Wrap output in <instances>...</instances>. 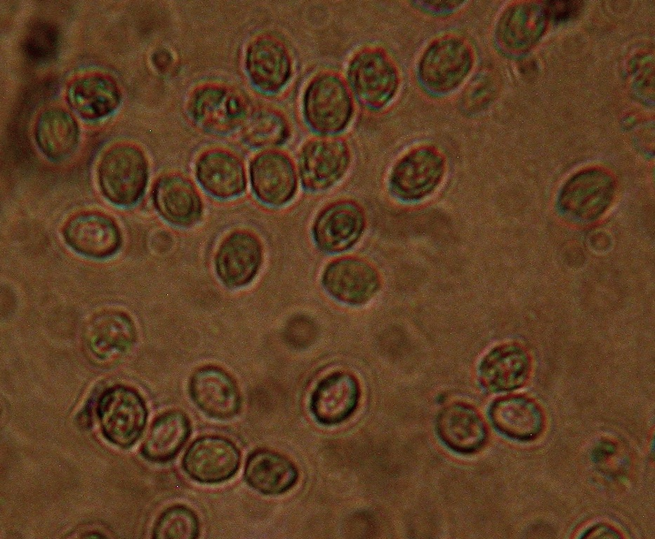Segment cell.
I'll return each instance as SVG.
<instances>
[{"mask_svg": "<svg viewBox=\"0 0 655 539\" xmlns=\"http://www.w3.org/2000/svg\"><path fill=\"white\" fill-rule=\"evenodd\" d=\"M240 463V451L232 440L207 434L190 444L183 456L182 468L193 481L212 485L232 479Z\"/></svg>", "mask_w": 655, "mask_h": 539, "instance_id": "cell-6", "label": "cell"}, {"mask_svg": "<svg viewBox=\"0 0 655 539\" xmlns=\"http://www.w3.org/2000/svg\"><path fill=\"white\" fill-rule=\"evenodd\" d=\"M191 432V421L185 413L178 409L166 411L151 424L141 446V454L152 463L169 462L183 448Z\"/></svg>", "mask_w": 655, "mask_h": 539, "instance_id": "cell-25", "label": "cell"}, {"mask_svg": "<svg viewBox=\"0 0 655 539\" xmlns=\"http://www.w3.org/2000/svg\"><path fill=\"white\" fill-rule=\"evenodd\" d=\"M60 44L58 29L49 22H40L30 27L23 42L27 57L34 62H46L57 53Z\"/></svg>", "mask_w": 655, "mask_h": 539, "instance_id": "cell-32", "label": "cell"}, {"mask_svg": "<svg viewBox=\"0 0 655 539\" xmlns=\"http://www.w3.org/2000/svg\"><path fill=\"white\" fill-rule=\"evenodd\" d=\"M198 515L190 507L175 504L166 508L157 518L153 528L154 538L195 539L200 534Z\"/></svg>", "mask_w": 655, "mask_h": 539, "instance_id": "cell-31", "label": "cell"}, {"mask_svg": "<svg viewBox=\"0 0 655 539\" xmlns=\"http://www.w3.org/2000/svg\"><path fill=\"white\" fill-rule=\"evenodd\" d=\"M173 61V58L171 53L164 48H161L154 51L152 55L153 65L160 72L168 69Z\"/></svg>", "mask_w": 655, "mask_h": 539, "instance_id": "cell-35", "label": "cell"}, {"mask_svg": "<svg viewBox=\"0 0 655 539\" xmlns=\"http://www.w3.org/2000/svg\"><path fill=\"white\" fill-rule=\"evenodd\" d=\"M292 59L287 48L270 36L253 40L246 53V68L252 83L260 91L282 89L292 73Z\"/></svg>", "mask_w": 655, "mask_h": 539, "instance_id": "cell-17", "label": "cell"}, {"mask_svg": "<svg viewBox=\"0 0 655 539\" xmlns=\"http://www.w3.org/2000/svg\"><path fill=\"white\" fill-rule=\"evenodd\" d=\"M445 172V161L433 148L422 147L408 152L395 165L390 185L397 197L416 201L432 193Z\"/></svg>", "mask_w": 655, "mask_h": 539, "instance_id": "cell-8", "label": "cell"}, {"mask_svg": "<svg viewBox=\"0 0 655 539\" xmlns=\"http://www.w3.org/2000/svg\"><path fill=\"white\" fill-rule=\"evenodd\" d=\"M246 483L266 495H277L290 490L296 483L298 472L293 463L284 455L270 449H258L248 456L244 471Z\"/></svg>", "mask_w": 655, "mask_h": 539, "instance_id": "cell-22", "label": "cell"}, {"mask_svg": "<svg viewBox=\"0 0 655 539\" xmlns=\"http://www.w3.org/2000/svg\"><path fill=\"white\" fill-rule=\"evenodd\" d=\"M250 179L256 198L272 207L287 204L297 189L293 164L280 152H265L254 158L250 166Z\"/></svg>", "mask_w": 655, "mask_h": 539, "instance_id": "cell-13", "label": "cell"}, {"mask_svg": "<svg viewBox=\"0 0 655 539\" xmlns=\"http://www.w3.org/2000/svg\"><path fill=\"white\" fill-rule=\"evenodd\" d=\"M359 397V385L355 377L348 373L337 372L318 384L312 395L311 411L319 422L336 425L355 412Z\"/></svg>", "mask_w": 655, "mask_h": 539, "instance_id": "cell-19", "label": "cell"}, {"mask_svg": "<svg viewBox=\"0 0 655 539\" xmlns=\"http://www.w3.org/2000/svg\"><path fill=\"white\" fill-rule=\"evenodd\" d=\"M154 204L160 215L178 226H189L202 212L200 197L193 185L178 175L161 178L153 190Z\"/></svg>", "mask_w": 655, "mask_h": 539, "instance_id": "cell-24", "label": "cell"}, {"mask_svg": "<svg viewBox=\"0 0 655 539\" xmlns=\"http://www.w3.org/2000/svg\"><path fill=\"white\" fill-rule=\"evenodd\" d=\"M498 89L496 75L489 70L479 72L468 85L462 96V105L469 112L484 108Z\"/></svg>", "mask_w": 655, "mask_h": 539, "instance_id": "cell-33", "label": "cell"}, {"mask_svg": "<svg viewBox=\"0 0 655 539\" xmlns=\"http://www.w3.org/2000/svg\"><path fill=\"white\" fill-rule=\"evenodd\" d=\"M586 533L590 535L588 538H621L614 529L604 525H597Z\"/></svg>", "mask_w": 655, "mask_h": 539, "instance_id": "cell-37", "label": "cell"}, {"mask_svg": "<svg viewBox=\"0 0 655 539\" xmlns=\"http://www.w3.org/2000/svg\"><path fill=\"white\" fill-rule=\"evenodd\" d=\"M350 86L359 101L371 109L388 104L399 86L397 69L383 51L374 48L357 53L348 68Z\"/></svg>", "mask_w": 655, "mask_h": 539, "instance_id": "cell-5", "label": "cell"}, {"mask_svg": "<svg viewBox=\"0 0 655 539\" xmlns=\"http://www.w3.org/2000/svg\"><path fill=\"white\" fill-rule=\"evenodd\" d=\"M366 225L361 207L350 201H340L324 208L317 216L312 228L317 246L327 253H338L353 246Z\"/></svg>", "mask_w": 655, "mask_h": 539, "instance_id": "cell-11", "label": "cell"}, {"mask_svg": "<svg viewBox=\"0 0 655 539\" xmlns=\"http://www.w3.org/2000/svg\"><path fill=\"white\" fill-rule=\"evenodd\" d=\"M436 427L442 441L459 453H470L480 449L487 439L486 425L472 406L454 403L438 414Z\"/></svg>", "mask_w": 655, "mask_h": 539, "instance_id": "cell-20", "label": "cell"}, {"mask_svg": "<svg viewBox=\"0 0 655 539\" xmlns=\"http://www.w3.org/2000/svg\"><path fill=\"white\" fill-rule=\"evenodd\" d=\"M614 181L606 171L590 168L577 173L563 186L559 206L569 217L581 222L599 218L609 206L614 194Z\"/></svg>", "mask_w": 655, "mask_h": 539, "instance_id": "cell-7", "label": "cell"}, {"mask_svg": "<svg viewBox=\"0 0 655 539\" xmlns=\"http://www.w3.org/2000/svg\"><path fill=\"white\" fill-rule=\"evenodd\" d=\"M35 138L41 151L49 159L60 161L74 151L79 127L73 116L60 107H50L38 117Z\"/></svg>", "mask_w": 655, "mask_h": 539, "instance_id": "cell-29", "label": "cell"}, {"mask_svg": "<svg viewBox=\"0 0 655 539\" xmlns=\"http://www.w3.org/2000/svg\"><path fill=\"white\" fill-rule=\"evenodd\" d=\"M546 18L544 8L536 3L514 5L504 12L498 22L497 39L508 51H524L540 38Z\"/></svg>", "mask_w": 655, "mask_h": 539, "instance_id": "cell-27", "label": "cell"}, {"mask_svg": "<svg viewBox=\"0 0 655 539\" xmlns=\"http://www.w3.org/2000/svg\"><path fill=\"white\" fill-rule=\"evenodd\" d=\"M530 371V359L524 349L508 344L495 347L481 361L479 380L485 389L505 392L521 387Z\"/></svg>", "mask_w": 655, "mask_h": 539, "instance_id": "cell-21", "label": "cell"}, {"mask_svg": "<svg viewBox=\"0 0 655 539\" xmlns=\"http://www.w3.org/2000/svg\"><path fill=\"white\" fill-rule=\"evenodd\" d=\"M196 175L203 188L218 199L236 197L246 187L242 161L225 151L211 150L203 154L197 162Z\"/></svg>", "mask_w": 655, "mask_h": 539, "instance_id": "cell-23", "label": "cell"}, {"mask_svg": "<svg viewBox=\"0 0 655 539\" xmlns=\"http://www.w3.org/2000/svg\"><path fill=\"white\" fill-rule=\"evenodd\" d=\"M64 237L74 251L101 258L113 254L119 247L121 236L114 221L98 213L74 215L66 223Z\"/></svg>", "mask_w": 655, "mask_h": 539, "instance_id": "cell-18", "label": "cell"}, {"mask_svg": "<svg viewBox=\"0 0 655 539\" xmlns=\"http://www.w3.org/2000/svg\"><path fill=\"white\" fill-rule=\"evenodd\" d=\"M544 10L547 18L562 22L576 16L581 8V1H546Z\"/></svg>", "mask_w": 655, "mask_h": 539, "instance_id": "cell-34", "label": "cell"}, {"mask_svg": "<svg viewBox=\"0 0 655 539\" xmlns=\"http://www.w3.org/2000/svg\"><path fill=\"white\" fill-rule=\"evenodd\" d=\"M243 138L251 147L267 148L282 145L289 136L283 116L271 109L256 110L244 121Z\"/></svg>", "mask_w": 655, "mask_h": 539, "instance_id": "cell-30", "label": "cell"}, {"mask_svg": "<svg viewBox=\"0 0 655 539\" xmlns=\"http://www.w3.org/2000/svg\"><path fill=\"white\" fill-rule=\"evenodd\" d=\"M96 412L104 437L123 448L131 447L140 438L148 414L142 396L124 385L114 386L102 392Z\"/></svg>", "mask_w": 655, "mask_h": 539, "instance_id": "cell-2", "label": "cell"}, {"mask_svg": "<svg viewBox=\"0 0 655 539\" xmlns=\"http://www.w3.org/2000/svg\"><path fill=\"white\" fill-rule=\"evenodd\" d=\"M189 110L200 126L214 133L235 128L247 116L246 103L237 93L213 85L201 87L193 93Z\"/></svg>", "mask_w": 655, "mask_h": 539, "instance_id": "cell-12", "label": "cell"}, {"mask_svg": "<svg viewBox=\"0 0 655 539\" xmlns=\"http://www.w3.org/2000/svg\"><path fill=\"white\" fill-rule=\"evenodd\" d=\"M303 114L307 124L322 134L345 129L353 114L350 93L337 74L320 73L307 84L303 96Z\"/></svg>", "mask_w": 655, "mask_h": 539, "instance_id": "cell-1", "label": "cell"}, {"mask_svg": "<svg viewBox=\"0 0 655 539\" xmlns=\"http://www.w3.org/2000/svg\"><path fill=\"white\" fill-rule=\"evenodd\" d=\"M150 241L154 248L159 251H164L171 246L173 238L168 232L159 231L154 234Z\"/></svg>", "mask_w": 655, "mask_h": 539, "instance_id": "cell-36", "label": "cell"}, {"mask_svg": "<svg viewBox=\"0 0 655 539\" xmlns=\"http://www.w3.org/2000/svg\"><path fill=\"white\" fill-rule=\"evenodd\" d=\"M260 240L246 231H236L220 244L215 258L216 273L225 285L240 287L249 283L261 265Z\"/></svg>", "mask_w": 655, "mask_h": 539, "instance_id": "cell-14", "label": "cell"}, {"mask_svg": "<svg viewBox=\"0 0 655 539\" xmlns=\"http://www.w3.org/2000/svg\"><path fill=\"white\" fill-rule=\"evenodd\" d=\"M490 415L501 432L519 440L536 437L544 426L540 407L523 396H509L496 401L491 407Z\"/></svg>", "mask_w": 655, "mask_h": 539, "instance_id": "cell-28", "label": "cell"}, {"mask_svg": "<svg viewBox=\"0 0 655 539\" xmlns=\"http://www.w3.org/2000/svg\"><path fill=\"white\" fill-rule=\"evenodd\" d=\"M67 98L79 116L86 119H96L115 110L120 102L121 93L112 79L100 74H90L70 83Z\"/></svg>", "mask_w": 655, "mask_h": 539, "instance_id": "cell-26", "label": "cell"}, {"mask_svg": "<svg viewBox=\"0 0 655 539\" xmlns=\"http://www.w3.org/2000/svg\"><path fill=\"white\" fill-rule=\"evenodd\" d=\"M136 340L133 321L119 312H107L93 318L84 331V342L91 358L114 361L128 351Z\"/></svg>", "mask_w": 655, "mask_h": 539, "instance_id": "cell-16", "label": "cell"}, {"mask_svg": "<svg viewBox=\"0 0 655 539\" xmlns=\"http://www.w3.org/2000/svg\"><path fill=\"white\" fill-rule=\"evenodd\" d=\"M473 63L468 45L456 36H446L432 42L423 53L418 64V77L423 86L437 93L449 92L459 86Z\"/></svg>", "mask_w": 655, "mask_h": 539, "instance_id": "cell-4", "label": "cell"}, {"mask_svg": "<svg viewBox=\"0 0 655 539\" xmlns=\"http://www.w3.org/2000/svg\"><path fill=\"white\" fill-rule=\"evenodd\" d=\"M379 277L373 267L361 259L345 258L327 265L322 283L327 292L348 304L369 300L379 288Z\"/></svg>", "mask_w": 655, "mask_h": 539, "instance_id": "cell-15", "label": "cell"}, {"mask_svg": "<svg viewBox=\"0 0 655 539\" xmlns=\"http://www.w3.org/2000/svg\"><path fill=\"white\" fill-rule=\"evenodd\" d=\"M190 396L206 416L227 420L240 411L242 398L233 378L223 369L206 366L196 370L188 385Z\"/></svg>", "mask_w": 655, "mask_h": 539, "instance_id": "cell-10", "label": "cell"}, {"mask_svg": "<svg viewBox=\"0 0 655 539\" xmlns=\"http://www.w3.org/2000/svg\"><path fill=\"white\" fill-rule=\"evenodd\" d=\"M148 176L147 163L142 151L129 145L110 149L98 168L101 190L111 202L122 206L135 204L143 194Z\"/></svg>", "mask_w": 655, "mask_h": 539, "instance_id": "cell-3", "label": "cell"}, {"mask_svg": "<svg viewBox=\"0 0 655 539\" xmlns=\"http://www.w3.org/2000/svg\"><path fill=\"white\" fill-rule=\"evenodd\" d=\"M350 162V148L343 140L332 137L312 139L300 152L302 182L310 190H324L343 176Z\"/></svg>", "mask_w": 655, "mask_h": 539, "instance_id": "cell-9", "label": "cell"}]
</instances>
